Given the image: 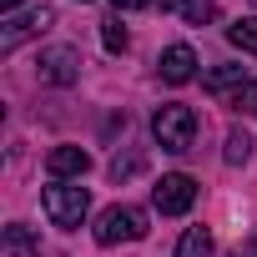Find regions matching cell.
Listing matches in <instances>:
<instances>
[{"instance_id": "11", "label": "cell", "mask_w": 257, "mask_h": 257, "mask_svg": "<svg viewBox=\"0 0 257 257\" xmlns=\"http://www.w3.org/2000/svg\"><path fill=\"white\" fill-rule=\"evenodd\" d=\"M162 11H172L192 26H207V21H217V0H162Z\"/></svg>"}, {"instance_id": "3", "label": "cell", "mask_w": 257, "mask_h": 257, "mask_svg": "<svg viewBox=\"0 0 257 257\" xmlns=\"http://www.w3.org/2000/svg\"><path fill=\"white\" fill-rule=\"evenodd\" d=\"M41 202H46V217H51L56 227H66V232H76V227L86 222V212H91L86 187H66V182H51V187L41 192Z\"/></svg>"}, {"instance_id": "6", "label": "cell", "mask_w": 257, "mask_h": 257, "mask_svg": "<svg viewBox=\"0 0 257 257\" xmlns=\"http://www.w3.org/2000/svg\"><path fill=\"white\" fill-rule=\"evenodd\" d=\"M152 202H157L162 217H182V212L197 202V182H192L187 172H172V177H162V182L152 187Z\"/></svg>"}, {"instance_id": "15", "label": "cell", "mask_w": 257, "mask_h": 257, "mask_svg": "<svg viewBox=\"0 0 257 257\" xmlns=\"http://www.w3.org/2000/svg\"><path fill=\"white\" fill-rule=\"evenodd\" d=\"M101 41H106V51L116 56V51H126V31H121V21H101Z\"/></svg>"}, {"instance_id": "2", "label": "cell", "mask_w": 257, "mask_h": 257, "mask_svg": "<svg viewBox=\"0 0 257 257\" xmlns=\"http://www.w3.org/2000/svg\"><path fill=\"white\" fill-rule=\"evenodd\" d=\"M142 237H147V212H142V207L116 202V207H106V212L96 217V242H101V247H116V242H142Z\"/></svg>"}, {"instance_id": "10", "label": "cell", "mask_w": 257, "mask_h": 257, "mask_svg": "<svg viewBox=\"0 0 257 257\" xmlns=\"http://www.w3.org/2000/svg\"><path fill=\"white\" fill-rule=\"evenodd\" d=\"M0 252L6 257H41V242H36L31 227H6L0 232Z\"/></svg>"}, {"instance_id": "17", "label": "cell", "mask_w": 257, "mask_h": 257, "mask_svg": "<svg viewBox=\"0 0 257 257\" xmlns=\"http://www.w3.org/2000/svg\"><path fill=\"white\" fill-rule=\"evenodd\" d=\"M21 6H26V0H0V11H6V16H16Z\"/></svg>"}, {"instance_id": "18", "label": "cell", "mask_w": 257, "mask_h": 257, "mask_svg": "<svg viewBox=\"0 0 257 257\" xmlns=\"http://www.w3.org/2000/svg\"><path fill=\"white\" fill-rule=\"evenodd\" d=\"M232 257H257V247H247V252H232Z\"/></svg>"}, {"instance_id": "9", "label": "cell", "mask_w": 257, "mask_h": 257, "mask_svg": "<svg viewBox=\"0 0 257 257\" xmlns=\"http://www.w3.org/2000/svg\"><path fill=\"white\" fill-rule=\"evenodd\" d=\"M202 86H207L212 96H227V101H232V96H237V91H247L252 81H247V71H242V66H217V71H207V76H202Z\"/></svg>"}, {"instance_id": "16", "label": "cell", "mask_w": 257, "mask_h": 257, "mask_svg": "<svg viewBox=\"0 0 257 257\" xmlns=\"http://www.w3.org/2000/svg\"><path fill=\"white\" fill-rule=\"evenodd\" d=\"M111 6H116V11H147L152 0H111Z\"/></svg>"}, {"instance_id": "19", "label": "cell", "mask_w": 257, "mask_h": 257, "mask_svg": "<svg viewBox=\"0 0 257 257\" xmlns=\"http://www.w3.org/2000/svg\"><path fill=\"white\" fill-rule=\"evenodd\" d=\"M81 6H86V0H81Z\"/></svg>"}, {"instance_id": "8", "label": "cell", "mask_w": 257, "mask_h": 257, "mask_svg": "<svg viewBox=\"0 0 257 257\" xmlns=\"http://www.w3.org/2000/svg\"><path fill=\"white\" fill-rule=\"evenodd\" d=\"M192 76H197V51H192V46H167V51H162V81L187 86Z\"/></svg>"}, {"instance_id": "12", "label": "cell", "mask_w": 257, "mask_h": 257, "mask_svg": "<svg viewBox=\"0 0 257 257\" xmlns=\"http://www.w3.org/2000/svg\"><path fill=\"white\" fill-rule=\"evenodd\" d=\"M177 257H212V232L207 227H187L177 242Z\"/></svg>"}, {"instance_id": "5", "label": "cell", "mask_w": 257, "mask_h": 257, "mask_svg": "<svg viewBox=\"0 0 257 257\" xmlns=\"http://www.w3.org/2000/svg\"><path fill=\"white\" fill-rule=\"evenodd\" d=\"M56 26V11L51 6H36V11H26V16H6V26H0V51H16L21 41H31V36H41V31H51Z\"/></svg>"}, {"instance_id": "1", "label": "cell", "mask_w": 257, "mask_h": 257, "mask_svg": "<svg viewBox=\"0 0 257 257\" xmlns=\"http://www.w3.org/2000/svg\"><path fill=\"white\" fill-rule=\"evenodd\" d=\"M152 137H157L162 152H187L192 137H197V116H192V106H182V101L157 106V116H152Z\"/></svg>"}, {"instance_id": "13", "label": "cell", "mask_w": 257, "mask_h": 257, "mask_svg": "<svg viewBox=\"0 0 257 257\" xmlns=\"http://www.w3.org/2000/svg\"><path fill=\"white\" fill-rule=\"evenodd\" d=\"M227 41H232L242 56H257V16H242L237 26H227Z\"/></svg>"}, {"instance_id": "4", "label": "cell", "mask_w": 257, "mask_h": 257, "mask_svg": "<svg viewBox=\"0 0 257 257\" xmlns=\"http://www.w3.org/2000/svg\"><path fill=\"white\" fill-rule=\"evenodd\" d=\"M36 76H41V86H76L81 81V51L76 46H46L36 56Z\"/></svg>"}, {"instance_id": "14", "label": "cell", "mask_w": 257, "mask_h": 257, "mask_svg": "<svg viewBox=\"0 0 257 257\" xmlns=\"http://www.w3.org/2000/svg\"><path fill=\"white\" fill-rule=\"evenodd\" d=\"M222 157H227L232 167H242V162L252 157V137H247V132H227V152H222Z\"/></svg>"}, {"instance_id": "7", "label": "cell", "mask_w": 257, "mask_h": 257, "mask_svg": "<svg viewBox=\"0 0 257 257\" xmlns=\"http://www.w3.org/2000/svg\"><path fill=\"white\" fill-rule=\"evenodd\" d=\"M46 172H51L56 182H66V177H86V172H91V152H86V147H56V152L46 157Z\"/></svg>"}]
</instances>
